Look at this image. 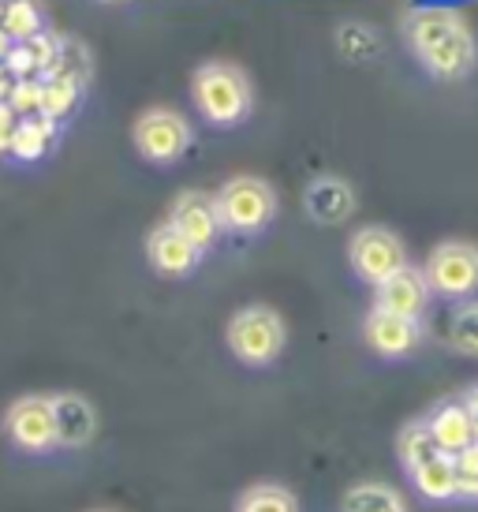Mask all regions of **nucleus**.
<instances>
[{"label":"nucleus","instance_id":"3","mask_svg":"<svg viewBox=\"0 0 478 512\" xmlns=\"http://www.w3.org/2000/svg\"><path fill=\"white\" fill-rule=\"evenodd\" d=\"M228 352L243 363V367H269L277 363L284 352V341H288V329H284V318L273 307H243L228 318L225 329Z\"/></svg>","mask_w":478,"mask_h":512},{"label":"nucleus","instance_id":"24","mask_svg":"<svg viewBox=\"0 0 478 512\" xmlns=\"http://www.w3.org/2000/svg\"><path fill=\"white\" fill-rule=\"evenodd\" d=\"M49 75H60V79L86 86V79H90V53L79 42H60V57Z\"/></svg>","mask_w":478,"mask_h":512},{"label":"nucleus","instance_id":"7","mask_svg":"<svg viewBox=\"0 0 478 512\" xmlns=\"http://www.w3.org/2000/svg\"><path fill=\"white\" fill-rule=\"evenodd\" d=\"M191 146V124L176 109H146L135 120V150L150 165H176Z\"/></svg>","mask_w":478,"mask_h":512},{"label":"nucleus","instance_id":"5","mask_svg":"<svg viewBox=\"0 0 478 512\" xmlns=\"http://www.w3.org/2000/svg\"><path fill=\"white\" fill-rule=\"evenodd\" d=\"M4 434L19 453L42 456L60 449L57 445V419H53V397L45 393H27L8 404L4 412Z\"/></svg>","mask_w":478,"mask_h":512},{"label":"nucleus","instance_id":"21","mask_svg":"<svg viewBox=\"0 0 478 512\" xmlns=\"http://www.w3.org/2000/svg\"><path fill=\"white\" fill-rule=\"evenodd\" d=\"M83 98V83H71L60 75H45L42 79V116L49 120H64L68 113H75V105Z\"/></svg>","mask_w":478,"mask_h":512},{"label":"nucleus","instance_id":"1","mask_svg":"<svg viewBox=\"0 0 478 512\" xmlns=\"http://www.w3.org/2000/svg\"><path fill=\"white\" fill-rule=\"evenodd\" d=\"M408 45L419 64L437 79H460L475 68V38L449 8H422L408 19Z\"/></svg>","mask_w":478,"mask_h":512},{"label":"nucleus","instance_id":"10","mask_svg":"<svg viewBox=\"0 0 478 512\" xmlns=\"http://www.w3.org/2000/svg\"><path fill=\"white\" fill-rule=\"evenodd\" d=\"M363 337H366V344L374 348V356L404 359L422 344V322H415V318H400V314H389V311H378V307H374L363 322Z\"/></svg>","mask_w":478,"mask_h":512},{"label":"nucleus","instance_id":"19","mask_svg":"<svg viewBox=\"0 0 478 512\" xmlns=\"http://www.w3.org/2000/svg\"><path fill=\"white\" fill-rule=\"evenodd\" d=\"M236 512H299V501L288 486L258 483L236 501Z\"/></svg>","mask_w":478,"mask_h":512},{"label":"nucleus","instance_id":"12","mask_svg":"<svg viewBox=\"0 0 478 512\" xmlns=\"http://www.w3.org/2000/svg\"><path fill=\"white\" fill-rule=\"evenodd\" d=\"M430 296H434V288L426 281V270H415V266H404V270H396L389 281H381L378 285V311H389V314H400V318H415L422 322V314L430 307Z\"/></svg>","mask_w":478,"mask_h":512},{"label":"nucleus","instance_id":"23","mask_svg":"<svg viewBox=\"0 0 478 512\" xmlns=\"http://www.w3.org/2000/svg\"><path fill=\"white\" fill-rule=\"evenodd\" d=\"M449 344L460 356L478 359V303H460L449 318Z\"/></svg>","mask_w":478,"mask_h":512},{"label":"nucleus","instance_id":"26","mask_svg":"<svg viewBox=\"0 0 478 512\" xmlns=\"http://www.w3.org/2000/svg\"><path fill=\"white\" fill-rule=\"evenodd\" d=\"M8 105L19 113V120L42 113V79H15L12 94H8Z\"/></svg>","mask_w":478,"mask_h":512},{"label":"nucleus","instance_id":"30","mask_svg":"<svg viewBox=\"0 0 478 512\" xmlns=\"http://www.w3.org/2000/svg\"><path fill=\"white\" fill-rule=\"evenodd\" d=\"M0 23H4V4H0Z\"/></svg>","mask_w":478,"mask_h":512},{"label":"nucleus","instance_id":"29","mask_svg":"<svg viewBox=\"0 0 478 512\" xmlns=\"http://www.w3.org/2000/svg\"><path fill=\"white\" fill-rule=\"evenodd\" d=\"M15 45H19V42H12V38H8V34H4V30H0V64H4V60H8V53H12Z\"/></svg>","mask_w":478,"mask_h":512},{"label":"nucleus","instance_id":"11","mask_svg":"<svg viewBox=\"0 0 478 512\" xmlns=\"http://www.w3.org/2000/svg\"><path fill=\"white\" fill-rule=\"evenodd\" d=\"M146 258H150L154 273L180 281V277H191V273L198 270L202 251H198L183 232H176V228L165 221V225H157L154 232L146 236Z\"/></svg>","mask_w":478,"mask_h":512},{"label":"nucleus","instance_id":"28","mask_svg":"<svg viewBox=\"0 0 478 512\" xmlns=\"http://www.w3.org/2000/svg\"><path fill=\"white\" fill-rule=\"evenodd\" d=\"M464 400H467V412H471V419H475V430H478V385H471V389H467Z\"/></svg>","mask_w":478,"mask_h":512},{"label":"nucleus","instance_id":"9","mask_svg":"<svg viewBox=\"0 0 478 512\" xmlns=\"http://www.w3.org/2000/svg\"><path fill=\"white\" fill-rule=\"evenodd\" d=\"M169 225L176 228V232H183L202 255H206L213 243L221 240V232H225L221 214H217V199L206 195V191H183V195H176Z\"/></svg>","mask_w":478,"mask_h":512},{"label":"nucleus","instance_id":"2","mask_svg":"<svg viewBox=\"0 0 478 512\" xmlns=\"http://www.w3.org/2000/svg\"><path fill=\"white\" fill-rule=\"evenodd\" d=\"M191 94H195L198 113L210 120L213 128H236L251 116L254 90L243 68L228 64V60H210L202 64L191 79Z\"/></svg>","mask_w":478,"mask_h":512},{"label":"nucleus","instance_id":"31","mask_svg":"<svg viewBox=\"0 0 478 512\" xmlns=\"http://www.w3.org/2000/svg\"><path fill=\"white\" fill-rule=\"evenodd\" d=\"M94 512H109V509H94Z\"/></svg>","mask_w":478,"mask_h":512},{"label":"nucleus","instance_id":"17","mask_svg":"<svg viewBox=\"0 0 478 512\" xmlns=\"http://www.w3.org/2000/svg\"><path fill=\"white\" fill-rule=\"evenodd\" d=\"M57 135H60V124L57 120H49V116H23L19 120V131H15V143H12V154L15 161H23V165H34V161H42L53 146H57Z\"/></svg>","mask_w":478,"mask_h":512},{"label":"nucleus","instance_id":"18","mask_svg":"<svg viewBox=\"0 0 478 512\" xmlns=\"http://www.w3.org/2000/svg\"><path fill=\"white\" fill-rule=\"evenodd\" d=\"M344 512H408L404 498L385 483H355L344 494Z\"/></svg>","mask_w":478,"mask_h":512},{"label":"nucleus","instance_id":"16","mask_svg":"<svg viewBox=\"0 0 478 512\" xmlns=\"http://www.w3.org/2000/svg\"><path fill=\"white\" fill-rule=\"evenodd\" d=\"M411 486L419 490L426 501H456V460L449 453H434L426 456L422 464L408 468Z\"/></svg>","mask_w":478,"mask_h":512},{"label":"nucleus","instance_id":"13","mask_svg":"<svg viewBox=\"0 0 478 512\" xmlns=\"http://www.w3.org/2000/svg\"><path fill=\"white\" fill-rule=\"evenodd\" d=\"M426 427L434 434V445L437 453H464L467 445H475L478 441V430H475V419L467 412V400L464 397H452V400H441L434 412L426 415Z\"/></svg>","mask_w":478,"mask_h":512},{"label":"nucleus","instance_id":"4","mask_svg":"<svg viewBox=\"0 0 478 512\" xmlns=\"http://www.w3.org/2000/svg\"><path fill=\"white\" fill-rule=\"evenodd\" d=\"M213 199H217L225 232H236V236H254L277 217V191L262 176H232Z\"/></svg>","mask_w":478,"mask_h":512},{"label":"nucleus","instance_id":"15","mask_svg":"<svg viewBox=\"0 0 478 512\" xmlns=\"http://www.w3.org/2000/svg\"><path fill=\"white\" fill-rule=\"evenodd\" d=\"M303 210L318 225H340L355 214V191L340 176H314L303 191Z\"/></svg>","mask_w":478,"mask_h":512},{"label":"nucleus","instance_id":"8","mask_svg":"<svg viewBox=\"0 0 478 512\" xmlns=\"http://www.w3.org/2000/svg\"><path fill=\"white\" fill-rule=\"evenodd\" d=\"M426 281L445 299H467L478 292V247L467 240L437 243L426 262Z\"/></svg>","mask_w":478,"mask_h":512},{"label":"nucleus","instance_id":"20","mask_svg":"<svg viewBox=\"0 0 478 512\" xmlns=\"http://www.w3.org/2000/svg\"><path fill=\"white\" fill-rule=\"evenodd\" d=\"M42 27H45V15L34 0H12V4H4V23H0V30L12 42H30V38L42 34Z\"/></svg>","mask_w":478,"mask_h":512},{"label":"nucleus","instance_id":"6","mask_svg":"<svg viewBox=\"0 0 478 512\" xmlns=\"http://www.w3.org/2000/svg\"><path fill=\"white\" fill-rule=\"evenodd\" d=\"M348 262H352V273L359 281L378 288L381 281H389L396 270L408 266V251H404V243L393 228L366 225L348 243Z\"/></svg>","mask_w":478,"mask_h":512},{"label":"nucleus","instance_id":"27","mask_svg":"<svg viewBox=\"0 0 478 512\" xmlns=\"http://www.w3.org/2000/svg\"><path fill=\"white\" fill-rule=\"evenodd\" d=\"M15 131H19V113L8 101H0V154H12Z\"/></svg>","mask_w":478,"mask_h":512},{"label":"nucleus","instance_id":"22","mask_svg":"<svg viewBox=\"0 0 478 512\" xmlns=\"http://www.w3.org/2000/svg\"><path fill=\"white\" fill-rule=\"evenodd\" d=\"M434 453H437V445H434L430 427H426V419H415V423H408V427L400 430V438H396V456H400L404 471L422 464L426 456H434Z\"/></svg>","mask_w":478,"mask_h":512},{"label":"nucleus","instance_id":"25","mask_svg":"<svg viewBox=\"0 0 478 512\" xmlns=\"http://www.w3.org/2000/svg\"><path fill=\"white\" fill-rule=\"evenodd\" d=\"M456 460V501H478V441L467 445L464 453L452 456Z\"/></svg>","mask_w":478,"mask_h":512},{"label":"nucleus","instance_id":"14","mask_svg":"<svg viewBox=\"0 0 478 512\" xmlns=\"http://www.w3.org/2000/svg\"><path fill=\"white\" fill-rule=\"evenodd\" d=\"M53 397V419H57L60 449H83L98 434V412L83 393H49Z\"/></svg>","mask_w":478,"mask_h":512}]
</instances>
